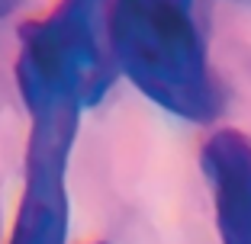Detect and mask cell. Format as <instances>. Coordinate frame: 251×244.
<instances>
[{
	"label": "cell",
	"instance_id": "obj_1",
	"mask_svg": "<svg viewBox=\"0 0 251 244\" xmlns=\"http://www.w3.org/2000/svg\"><path fill=\"white\" fill-rule=\"evenodd\" d=\"M110 48L126 77L161 110L209 122L222 93L206 65L193 0H116Z\"/></svg>",
	"mask_w": 251,
	"mask_h": 244
},
{
	"label": "cell",
	"instance_id": "obj_2",
	"mask_svg": "<svg viewBox=\"0 0 251 244\" xmlns=\"http://www.w3.org/2000/svg\"><path fill=\"white\" fill-rule=\"evenodd\" d=\"M110 77L94 0H61L49 16L26 22L20 32L16 84L23 103L61 96L87 110L100 103Z\"/></svg>",
	"mask_w": 251,
	"mask_h": 244
},
{
	"label": "cell",
	"instance_id": "obj_3",
	"mask_svg": "<svg viewBox=\"0 0 251 244\" xmlns=\"http://www.w3.org/2000/svg\"><path fill=\"white\" fill-rule=\"evenodd\" d=\"M32 119L26 151V183L10 244H65L68 241V157L77 135L81 106L61 96L26 103Z\"/></svg>",
	"mask_w": 251,
	"mask_h": 244
},
{
	"label": "cell",
	"instance_id": "obj_4",
	"mask_svg": "<svg viewBox=\"0 0 251 244\" xmlns=\"http://www.w3.org/2000/svg\"><path fill=\"white\" fill-rule=\"evenodd\" d=\"M213 186L216 228L222 244H251V138L235 129L213 132L200 151Z\"/></svg>",
	"mask_w": 251,
	"mask_h": 244
},
{
	"label": "cell",
	"instance_id": "obj_5",
	"mask_svg": "<svg viewBox=\"0 0 251 244\" xmlns=\"http://www.w3.org/2000/svg\"><path fill=\"white\" fill-rule=\"evenodd\" d=\"M16 7H20V0H0V20H3V16H10Z\"/></svg>",
	"mask_w": 251,
	"mask_h": 244
},
{
	"label": "cell",
	"instance_id": "obj_6",
	"mask_svg": "<svg viewBox=\"0 0 251 244\" xmlns=\"http://www.w3.org/2000/svg\"><path fill=\"white\" fill-rule=\"evenodd\" d=\"M97 244H103V241H97Z\"/></svg>",
	"mask_w": 251,
	"mask_h": 244
}]
</instances>
